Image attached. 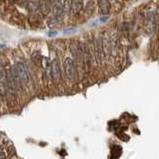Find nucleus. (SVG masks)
<instances>
[{
	"instance_id": "f257e3e1",
	"label": "nucleus",
	"mask_w": 159,
	"mask_h": 159,
	"mask_svg": "<svg viewBox=\"0 0 159 159\" xmlns=\"http://www.w3.org/2000/svg\"><path fill=\"white\" fill-rule=\"evenodd\" d=\"M64 70L67 79L69 81H73L76 77V64L75 60L70 57H66L64 60Z\"/></svg>"
},
{
	"instance_id": "f03ea898",
	"label": "nucleus",
	"mask_w": 159,
	"mask_h": 159,
	"mask_svg": "<svg viewBox=\"0 0 159 159\" xmlns=\"http://www.w3.org/2000/svg\"><path fill=\"white\" fill-rule=\"evenodd\" d=\"M94 51H95V57H96V61L101 64L103 62L104 58H105V53L103 50V45H102V38L96 37L94 40Z\"/></svg>"
},
{
	"instance_id": "7ed1b4c3",
	"label": "nucleus",
	"mask_w": 159,
	"mask_h": 159,
	"mask_svg": "<svg viewBox=\"0 0 159 159\" xmlns=\"http://www.w3.org/2000/svg\"><path fill=\"white\" fill-rule=\"evenodd\" d=\"M51 74H52V80L54 82H59L61 80V69L59 65L58 59H54L51 62Z\"/></svg>"
},
{
	"instance_id": "20e7f679",
	"label": "nucleus",
	"mask_w": 159,
	"mask_h": 159,
	"mask_svg": "<svg viewBox=\"0 0 159 159\" xmlns=\"http://www.w3.org/2000/svg\"><path fill=\"white\" fill-rule=\"evenodd\" d=\"M155 24H156L155 13L152 12V11H149L147 13V16H146V30H147V33H150L151 31H153Z\"/></svg>"
},
{
	"instance_id": "39448f33",
	"label": "nucleus",
	"mask_w": 159,
	"mask_h": 159,
	"mask_svg": "<svg viewBox=\"0 0 159 159\" xmlns=\"http://www.w3.org/2000/svg\"><path fill=\"white\" fill-rule=\"evenodd\" d=\"M102 45H103V50L105 53V56L109 57L112 53V42L110 39L108 38V36H104L102 38Z\"/></svg>"
},
{
	"instance_id": "423d86ee",
	"label": "nucleus",
	"mask_w": 159,
	"mask_h": 159,
	"mask_svg": "<svg viewBox=\"0 0 159 159\" xmlns=\"http://www.w3.org/2000/svg\"><path fill=\"white\" fill-rule=\"evenodd\" d=\"M83 7L82 0H72L71 5H70V12L72 14H77L81 11V9Z\"/></svg>"
},
{
	"instance_id": "0eeeda50",
	"label": "nucleus",
	"mask_w": 159,
	"mask_h": 159,
	"mask_svg": "<svg viewBox=\"0 0 159 159\" xmlns=\"http://www.w3.org/2000/svg\"><path fill=\"white\" fill-rule=\"evenodd\" d=\"M98 6L103 14H107L111 7L109 0H98Z\"/></svg>"
},
{
	"instance_id": "6e6552de",
	"label": "nucleus",
	"mask_w": 159,
	"mask_h": 159,
	"mask_svg": "<svg viewBox=\"0 0 159 159\" xmlns=\"http://www.w3.org/2000/svg\"><path fill=\"white\" fill-rule=\"evenodd\" d=\"M6 82V66L0 61V83L5 84Z\"/></svg>"
},
{
	"instance_id": "1a4fd4ad",
	"label": "nucleus",
	"mask_w": 159,
	"mask_h": 159,
	"mask_svg": "<svg viewBox=\"0 0 159 159\" xmlns=\"http://www.w3.org/2000/svg\"><path fill=\"white\" fill-rule=\"evenodd\" d=\"M32 61L34 63H40V61H41V56H40V54L38 52H35L32 54Z\"/></svg>"
},
{
	"instance_id": "9d476101",
	"label": "nucleus",
	"mask_w": 159,
	"mask_h": 159,
	"mask_svg": "<svg viewBox=\"0 0 159 159\" xmlns=\"http://www.w3.org/2000/svg\"><path fill=\"white\" fill-rule=\"evenodd\" d=\"M75 31H76L75 28H67L65 30H63V33L64 34H73Z\"/></svg>"
},
{
	"instance_id": "9b49d317",
	"label": "nucleus",
	"mask_w": 159,
	"mask_h": 159,
	"mask_svg": "<svg viewBox=\"0 0 159 159\" xmlns=\"http://www.w3.org/2000/svg\"><path fill=\"white\" fill-rule=\"evenodd\" d=\"M100 20H101V22H106L107 20H109V16H103L100 18Z\"/></svg>"
},
{
	"instance_id": "f8f14e48",
	"label": "nucleus",
	"mask_w": 159,
	"mask_h": 159,
	"mask_svg": "<svg viewBox=\"0 0 159 159\" xmlns=\"http://www.w3.org/2000/svg\"><path fill=\"white\" fill-rule=\"evenodd\" d=\"M57 35V31H50V32H48V36H55Z\"/></svg>"
},
{
	"instance_id": "ddd939ff",
	"label": "nucleus",
	"mask_w": 159,
	"mask_h": 159,
	"mask_svg": "<svg viewBox=\"0 0 159 159\" xmlns=\"http://www.w3.org/2000/svg\"><path fill=\"white\" fill-rule=\"evenodd\" d=\"M3 48H5V45H3V44H0V49H3Z\"/></svg>"
}]
</instances>
